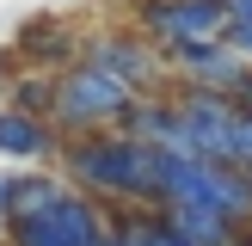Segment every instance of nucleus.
Segmentation results:
<instances>
[{
	"label": "nucleus",
	"mask_w": 252,
	"mask_h": 246,
	"mask_svg": "<svg viewBox=\"0 0 252 246\" xmlns=\"http://www.w3.org/2000/svg\"><path fill=\"white\" fill-rule=\"evenodd\" d=\"M228 43L240 49V56L252 62V19H240V25H228Z\"/></svg>",
	"instance_id": "9b49d317"
},
{
	"label": "nucleus",
	"mask_w": 252,
	"mask_h": 246,
	"mask_svg": "<svg viewBox=\"0 0 252 246\" xmlns=\"http://www.w3.org/2000/svg\"><path fill=\"white\" fill-rule=\"evenodd\" d=\"M166 68L179 74L185 86H197V92H234V86L252 74V62L228 43V37H216V43H197V49H179V56H166Z\"/></svg>",
	"instance_id": "423d86ee"
},
{
	"label": "nucleus",
	"mask_w": 252,
	"mask_h": 246,
	"mask_svg": "<svg viewBox=\"0 0 252 246\" xmlns=\"http://www.w3.org/2000/svg\"><path fill=\"white\" fill-rule=\"evenodd\" d=\"M74 43H80V31H74L68 19H31V25L19 31V49H25V56H37V62H43V56L68 62ZM74 62H80V56H74Z\"/></svg>",
	"instance_id": "6e6552de"
},
{
	"label": "nucleus",
	"mask_w": 252,
	"mask_h": 246,
	"mask_svg": "<svg viewBox=\"0 0 252 246\" xmlns=\"http://www.w3.org/2000/svg\"><path fill=\"white\" fill-rule=\"evenodd\" d=\"M111 228H117L123 246H191L160 221V209H123V215H111Z\"/></svg>",
	"instance_id": "1a4fd4ad"
},
{
	"label": "nucleus",
	"mask_w": 252,
	"mask_h": 246,
	"mask_svg": "<svg viewBox=\"0 0 252 246\" xmlns=\"http://www.w3.org/2000/svg\"><path fill=\"white\" fill-rule=\"evenodd\" d=\"M172 117H179V160H216V166H234V135H240V105L228 92H197L185 86L172 98Z\"/></svg>",
	"instance_id": "7ed1b4c3"
},
{
	"label": "nucleus",
	"mask_w": 252,
	"mask_h": 246,
	"mask_svg": "<svg viewBox=\"0 0 252 246\" xmlns=\"http://www.w3.org/2000/svg\"><path fill=\"white\" fill-rule=\"evenodd\" d=\"M234 166L252 172V117H240V135H234Z\"/></svg>",
	"instance_id": "9d476101"
},
{
	"label": "nucleus",
	"mask_w": 252,
	"mask_h": 246,
	"mask_svg": "<svg viewBox=\"0 0 252 246\" xmlns=\"http://www.w3.org/2000/svg\"><path fill=\"white\" fill-rule=\"evenodd\" d=\"M0 221H6V179H0Z\"/></svg>",
	"instance_id": "ddd939ff"
},
{
	"label": "nucleus",
	"mask_w": 252,
	"mask_h": 246,
	"mask_svg": "<svg viewBox=\"0 0 252 246\" xmlns=\"http://www.w3.org/2000/svg\"><path fill=\"white\" fill-rule=\"evenodd\" d=\"M142 31L160 56H179V49L228 37V6L221 0H142Z\"/></svg>",
	"instance_id": "20e7f679"
},
{
	"label": "nucleus",
	"mask_w": 252,
	"mask_h": 246,
	"mask_svg": "<svg viewBox=\"0 0 252 246\" xmlns=\"http://www.w3.org/2000/svg\"><path fill=\"white\" fill-rule=\"evenodd\" d=\"M228 6V25H240V19H252V0H221Z\"/></svg>",
	"instance_id": "f8f14e48"
},
{
	"label": "nucleus",
	"mask_w": 252,
	"mask_h": 246,
	"mask_svg": "<svg viewBox=\"0 0 252 246\" xmlns=\"http://www.w3.org/2000/svg\"><path fill=\"white\" fill-rule=\"evenodd\" d=\"M135 105L129 86H117L105 68H93V62H68V68L56 74V98H49V123L56 129H111V123H123Z\"/></svg>",
	"instance_id": "f03ea898"
},
{
	"label": "nucleus",
	"mask_w": 252,
	"mask_h": 246,
	"mask_svg": "<svg viewBox=\"0 0 252 246\" xmlns=\"http://www.w3.org/2000/svg\"><path fill=\"white\" fill-rule=\"evenodd\" d=\"M56 148V123L31 117V111H0V154H19V160H43Z\"/></svg>",
	"instance_id": "0eeeda50"
},
{
	"label": "nucleus",
	"mask_w": 252,
	"mask_h": 246,
	"mask_svg": "<svg viewBox=\"0 0 252 246\" xmlns=\"http://www.w3.org/2000/svg\"><path fill=\"white\" fill-rule=\"evenodd\" d=\"M68 172L105 203H129V209H154L160 191V154L148 142H129V135H93L68 154Z\"/></svg>",
	"instance_id": "f257e3e1"
},
{
	"label": "nucleus",
	"mask_w": 252,
	"mask_h": 246,
	"mask_svg": "<svg viewBox=\"0 0 252 246\" xmlns=\"http://www.w3.org/2000/svg\"><path fill=\"white\" fill-rule=\"evenodd\" d=\"M86 62H93V68H105L117 86H129L135 98H154V86L166 80V56H160V49L148 43V37H123V31L93 37Z\"/></svg>",
	"instance_id": "39448f33"
}]
</instances>
